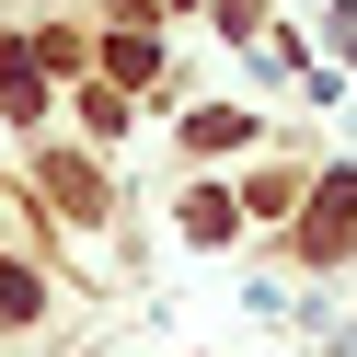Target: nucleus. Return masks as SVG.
Returning a JSON list of instances; mask_svg holds the SVG:
<instances>
[{
    "label": "nucleus",
    "mask_w": 357,
    "mask_h": 357,
    "mask_svg": "<svg viewBox=\"0 0 357 357\" xmlns=\"http://www.w3.org/2000/svg\"><path fill=\"white\" fill-rule=\"evenodd\" d=\"M346 231H357V173H334V185L311 196V219H300V254L334 265V254H346Z\"/></svg>",
    "instance_id": "obj_1"
},
{
    "label": "nucleus",
    "mask_w": 357,
    "mask_h": 357,
    "mask_svg": "<svg viewBox=\"0 0 357 357\" xmlns=\"http://www.w3.org/2000/svg\"><path fill=\"white\" fill-rule=\"evenodd\" d=\"M104 70H116V81H150V70H162V58H150V35H139V24H127V35H116V47H104Z\"/></svg>",
    "instance_id": "obj_2"
},
{
    "label": "nucleus",
    "mask_w": 357,
    "mask_h": 357,
    "mask_svg": "<svg viewBox=\"0 0 357 357\" xmlns=\"http://www.w3.org/2000/svg\"><path fill=\"white\" fill-rule=\"evenodd\" d=\"M0 311H12V323L35 311V277H24V265H0Z\"/></svg>",
    "instance_id": "obj_3"
}]
</instances>
